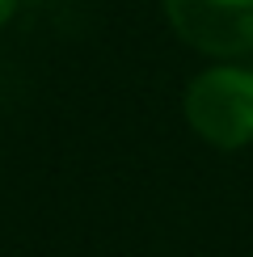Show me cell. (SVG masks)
<instances>
[{
    "instance_id": "obj_2",
    "label": "cell",
    "mask_w": 253,
    "mask_h": 257,
    "mask_svg": "<svg viewBox=\"0 0 253 257\" xmlns=\"http://www.w3.org/2000/svg\"><path fill=\"white\" fill-rule=\"evenodd\" d=\"M173 30L203 55H249L253 51V0H165Z\"/></svg>"
},
{
    "instance_id": "obj_1",
    "label": "cell",
    "mask_w": 253,
    "mask_h": 257,
    "mask_svg": "<svg viewBox=\"0 0 253 257\" xmlns=\"http://www.w3.org/2000/svg\"><path fill=\"white\" fill-rule=\"evenodd\" d=\"M186 118L207 144L245 148L253 139V72L215 68L186 89Z\"/></svg>"
}]
</instances>
